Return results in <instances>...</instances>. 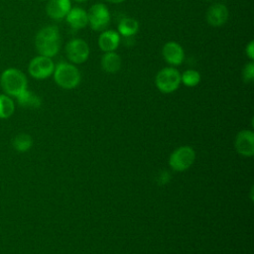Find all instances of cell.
I'll return each mask as SVG.
<instances>
[{
	"label": "cell",
	"mask_w": 254,
	"mask_h": 254,
	"mask_svg": "<svg viewBox=\"0 0 254 254\" xmlns=\"http://www.w3.org/2000/svg\"><path fill=\"white\" fill-rule=\"evenodd\" d=\"M17 100L19 104L23 107L38 108L41 106V98L37 94L27 89L17 96Z\"/></svg>",
	"instance_id": "obj_17"
},
{
	"label": "cell",
	"mask_w": 254,
	"mask_h": 254,
	"mask_svg": "<svg viewBox=\"0 0 254 254\" xmlns=\"http://www.w3.org/2000/svg\"><path fill=\"white\" fill-rule=\"evenodd\" d=\"M101 67L108 73H115L121 67V58L114 52H108L101 58Z\"/></svg>",
	"instance_id": "obj_15"
},
{
	"label": "cell",
	"mask_w": 254,
	"mask_h": 254,
	"mask_svg": "<svg viewBox=\"0 0 254 254\" xmlns=\"http://www.w3.org/2000/svg\"><path fill=\"white\" fill-rule=\"evenodd\" d=\"M181 81L187 86H195L200 81V74L194 69H188L181 75Z\"/></svg>",
	"instance_id": "obj_20"
},
{
	"label": "cell",
	"mask_w": 254,
	"mask_h": 254,
	"mask_svg": "<svg viewBox=\"0 0 254 254\" xmlns=\"http://www.w3.org/2000/svg\"><path fill=\"white\" fill-rule=\"evenodd\" d=\"M67 59L73 64L84 63L89 56V46L82 39H73L65 46Z\"/></svg>",
	"instance_id": "obj_7"
},
{
	"label": "cell",
	"mask_w": 254,
	"mask_h": 254,
	"mask_svg": "<svg viewBox=\"0 0 254 254\" xmlns=\"http://www.w3.org/2000/svg\"><path fill=\"white\" fill-rule=\"evenodd\" d=\"M106 1H108V2H110V3L118 4V3H122V2H124L125 0H106Z\"/></svg>",
	"instance_id": "obj_23"
},
{
	"label": "cell",
	"mask_w": 254,
	"mask_h": 254,
	"mask_svg": "<svg viewBox=\"0 0 254 254\" xmlns=\"http://www.w3.org/2000/svg\"><path fill=\"white\" fill-rule=\"evenodd\" d=\"M228 10L225 5L216 3L211 5L206 12V21L212 27H220L228 20Z\"/></svg>",
	"instance_id": "obj_10"
},
{
	"label": "cell",
	"mask_w": 254,
	"mask_h": 254,
	"mask_svg": "<svg viewBox=\"0 0 254 254\" xmlns=\"http://www.w3.org/2000/svg\"><path fill=\"white\" fill-rule=\"evenodd\" d=\"M54 78L61 87L72 89L80 82V72L73 64L61 63L55 67Z\"/></svg>",
	"instance_id": "obj_3"
},
{
	"label": "cell",
	"mask_w": 254,
	"mask_h": 254,
	"mask_svg": "<svg viewBox=\"0 0 254 254\" xmlns=\"http://www.w3.org/2000/svg\"><path fill=\"white\" fill-rule=\"evenodd\" d=\"M88 23L94 31L104 30L110 22V13L104 4L97 3L90 7L87 12Z\"/></svg>",
	"instance_id": "obj_6"
},
{
	"label": "cell",
	"mask_w": 254,
	"mask_h": 254,
	"mask_svg": "<svg viewBox=\"0 0 254 254\" xmlns=\"http://www.w3.org/2000/svg\"><path fill=\"white\" fill-rule=\"evenodd\" d=\"M157 88L164 93L175 91L181 83V74L175 67H164L155 78Z\"/></svg>",
	"instance_id": "obj_4"
},
{
	"label": "cell",
	"mask_w": 254,
	"mask_h": 254,
	"mask_svg": "<svg viewBox=\"0 0 254 254\" xmlns=\"http://www.w3.org/2000/svg\"><path fill=\"white\" fill-rule=\"evenodd\" d=\"M139 30L138 22L133 18L125 17L120 20L118 24V34L124 37H131L135 35Z\"/></svg>",
	"instance_id": "obj_16"
},
{
	"label": "cell",
	"mask_w": 254,
	"mask_h": 254,
	"mask_svg": "<svg viewBox=\"0 0 254 254\" xmlns=\"http://www.w3.org/2000/svg\"><path fill=\"white\" fill-rule=\"evenodd\" d=\"M235 149L238 154L244 157H251L254 154V134L250 130L240 131L235 138Z\"/></svg>",
	"instance_id": "obj_9"
},
{
	"label": "cell",
	"mask_w": 254,
	"mask_h": 254,
	"mask_svg": "<svg viewBox=\"0 0 254 254\" xmlns=\"http://www.w3.org/2000/svg\"><path fill=\"white\" fill-rule=\"evenodd\" d=\"M246 55L248 56V58L252 61L254 60V43L253 41H251L247 47H246Z\"/></svg>",
	"instance_id": "obj_22"
},
{
	"label": "cell",
	"mask_w": 254,
	"mask_h": 254,
	"mask_svg": "<svg viewBox=\"0 0 254 254\" xmlns=\"http://www.w3.org/2000/svg\"><path fill=\"white\" fill-rule=\"evenodd\" d=\"M70 7V0H50L47 4V13L51 18L60 20L67 15Z\"/></svg>",
	"instance_id": "obj_12"
},
{
	"label": "cell",
	"mask_w": 254,
	"mask_h": 254,
	"mask_svg": "<svg viewBox=\"0 0 254 254\" xmlns=\"http://www.w3.org/2000/svg\"><path fill=\"white\" fill-rule=\"evenodd\" d=\"M65 17L66 22L73 29H82L88 24L87 12L78 7L70 9Z\"/></svg>",
	"instance_id": "obj_14"
},
{
	"label": "cell",
	"mask_w": 254,
	"mask_h": 254,
	"mask_svg": "<svg viewBox=\"0 0 254 254\" xmlns=\"http://www.w3.org/2000/svg\"><path fill=\"white\" fill-rule=\"evenodd\" d=\"M75 1H77V2H85L87 0H75Z\"/></svg>",
	"instance_id": "obj_24"
},
{
	"label": "cell",
	"mask_w": 254,
	"mask_h": 254,
	"mask_svg": "<svg viewBox=\"0 0 254 254\" xmlns=\"http://www.w3.org/2000/svg\"><path fill=\"white\" fill-rule=\"evenodd\" d=\"M15 106L13 100L4 94H0V118H9L14 112Z\"/></svg>",
	"instance_id": "obj_19"
},
{
	"label": "cell",
	"mask_w": 254,
	"mask_h": 254,
	"mask_svg": "<svg viewBox=\"0 0 254 254\" xmlns=\"http://www.w3.org/2000/svg\"><path fill=\"white\" fill-rule=\"evenodd\" d=\"M194 159V150L190 146H182L171 154L169 164L174 171L183 172L193 164Z\"/></svg>",
	"instance_id": "obj_5"
},
{
	"label": "cell",
	"mask_w": 254,
	"mask_h": 254,
	"mask_svg": "<svg viewBox=\"0 0 254 254\" xmlns=\"http://www.w3.org/2000/svg\"><path fill=\"white\" fill-rule=\"evenodd\" d=\"M165 61L172 65H179L184 61V50L181 45L176 42H168L162 50Z\"/></svg>",
	"instance_id": "obj_11"
},
{
	"label": "cell",
	"mask_w": 254,
	"mask_h": 254,
	"mask_svg": "<svg viewBox=\"0 0 254 254\" xmlns=\"http://www.w3.org/2000/svg\"><path fill=\"white\" fill-rule=\"evenodd\" d=\"M242 77L245 82H251L254 78V64L253 62H249L245 64L242 70Z\"/></svg>",
	"instance_id": "obj_21"
},
{
	"label": "cell",
	"mask_w": 254,
	"mask_h": 254,
	"mask_svg": "<svg viewBox=\"0 0 254 254\" xmlns=\"http://www.w3.org/2000/svg\"><path fill=\"white\" fill-rule=\"evenodd\" d=\"M12 144H13L14 149L17 150L18 152H26L32 147L33 140H32L30 135L25 134V133H21V134H18L13 139Z\"/></svg>",
	"instance_id": "obj_18"
},
{
	"label": "cell",
	"mask_w": 254,
	"mask_h": 254,
	"mask_svg": "<svg viewBox=\"0 0 254 254\" xmlns=\"http://www.w3.org/2000/svg\"><path fill=\"white\" fill-rule=\"evenodd\" d=\"M0 82L3 90L7 94L15 97L27 89V78L25 74L16 68L4 70L1 74Z\"/></svg>",
	"instance_id": "obj_2"
},
{
	"label": "cell",
	"mask_w": 254,
	"mask_h": 254,
	"mask_svg": "<svg viewBox=\"0 0 254 254\" xmlns=\"http://www.w3.org/2000/svg\"><path fill=\"white\" fill-rule=\"evenodd\" d=\"M36 49L41 56L52 58L57 55L61 47L59 29L55 26H48L40 30L36 36Z\"/></svg>",
	"instance_id": "obj_1"
},
{
	"label": "cell",
	"mask_w": 254,
	"mask_h": 254,
	"mask_svg": "<svg viewBox=\"0 0 254 254\" xmlns=\"http://www.w3.org/2000/svg\"><path fill=\"white\" fill-rule=\"evenodd\" d=\"M120 43V36L118 32L114 30H108L102 32L98 38V46L101 51L108 53L114 52Z\"/></svg>",
	"instance_id": "obj_13"
},
{
	"label": "cell",
	"mask_w": 254,
	"mask_h": 254,
	"mask_svg": "<svg viewBox=\"0 0 254 254\" xmlns=\"http://www.w3.org/2000/svg\"><path fill=\"white\" fill-rule=\"evenodd\" d=\"M55 64L51 58L39 56L34 58L29 64L30 74L38 79H44L54 73Z\"/></svg>",
	"instance_id": "obj_8"
}]
</instances>
